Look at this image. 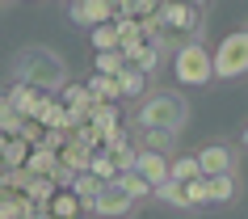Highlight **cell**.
Listing matches in <instances>:
<instances>
[{"label": "cell", "mask_w": 248, "mask_h": 219, "mask_svg": "<svg viewBox=\"0 0 248 219\" xmlns=\"http://www.w3.org/2000/svg\"><path fill=\"white\" fill-rule=\"evenodd\" d=\"M13 84H30V89H38V93L59 97L72 80H67V64L51 47H21L13 55Z\"/></svg>", "instance_id": "cell-1"}, {"label": "cell", "mask_w": 248, "mask_h": 219, "mask_svg": "<svg viewBox=\"0 0 248 219\" xmlns=\"http://www.w3.org/2000/svg\"><path fill=\"white\" fill-rule=\"evenodd\" d=\"M139 127L143 131H169V135H181V127L189 122V105H185L181 93H152L143 105H139Z\"/></svg>", "instance_id": "cell-2"}, {"label": "cell", "mask_w": 248, "mask_h": 219, "mask_svg": "<svg viewBox=\"0 0 248 219\" xmlns=\"http://www.w3.org/2000/svg\"><path fill=\"white\" fill-rule=\"evenodd\" d=\"M198 21H202V9L198 4H164V17H160V47H172V55L189 47V34H198Z\"/></svg>", "instance_id": "cell-3"}, {"label": "cell", "mask_w": 248, "mask_h": 219, "mask_svg": "<svg viewBox=\"0 0 248 219\" xmlns=\"http://www.w3.org/2000/svg\"><path fill=\"white\" fill-rule=\"evenodd\" d=\"M172 72H177V80H181V84L202 89V84H210V80H215V55H210L202 42H189L185 51L172 55Z\"/></svg>", "instance_id": "cell-4"}, {"label": "cell", "mask_w": 248, "mask_h": 219, "mask_svg": "<svg viewBox=\"0 0 248 219\" xmlns=\"http://www.w3.org/2000/svg\"><path fill=\"white\" fill-rule=\"evenodd\" d=\"M244 72H248V30H235L215 51V76L232 80V76H244Z\"/></svg>", "instance_id": "cell-5"}, {"label": "cell", "mask_w": 248, "mask_h": 219, "mask_svg": "<svg viewBox=\"0 0 248 219\" xmlns=\"http://www.w3.org/2000/svg\"><path fill=\"white\" fill-rule=\"evenodd\" d=\"M72 21L76 26H109V21H118V4H109V0H76L72 9Z\"/></svg>", "instance_id": "cell-6"}, {"label": "cell", "mask_w": 248, "mask_h": 219, "mask_svg": "<svg viewBox=\"0 0 248 219\" xmlns=\"http://www.w3.org/2000/svg\"><path fill=\"white\" fill-rule=\"evenodd\" d=\"M42 101H46V93H38V89H30V84H13V89L4 93V105H13L17 114L26 118H38L42 114Z\"/></svg>", "instance_id": "cell-7"}, {"label": "cell", "mask_w": 248, "mask_h": 219, "mask_svg": "<svg viewBox=\"0 0 248 219\" xmlns=\"http://www.w3.org/2000/svg\"><path fill=\"white\" fill-rule=\"evenodd\" d=\"M198 160H202V173H206V177L235 173V156H232V148H223V143H206V148L198 152Z\"/></svg>", "instance_id": "cell-8"}, {"label": "cell", "mask_w": 248, "mask_h": 219, "mask_svg": "<svg viewBox=\"0 0 248 219\" xmlns=\"http://www.w3.org/2000/svg\"><path fill=\"white\" fill-rule=\"evenodd\" d=\"M135 173H143L152 185H164V181H172V160L169 156H160V152H147V148H139V168Z\"/></svg>", "instance_id": "cell-9"}, {"label": "cell", "mask_w": 248, "mask_h": 219, "mask_svg": "<svg viewBox=\"0 0 248 219\" xmlns=\"http://www.w3.org/2000/svg\"><path fill=\"white\" fill-rule=\"evenodd\" d=\"M131 206H135V198L122 190V181H118V185H105V194L97 198V206H93V211H97V215H105V219H122Z\"/></svg>", "instance_id": "cell-10"}, {"label": "cell", "mask_w": 248, "mask_h": 219, "mask_svg": "<svg viewBox=\"0 0 248 219\" xmlns=\"http://www.w3.org/2000/svg\"><path fill=\"white\" fill-rule=\"evenodd\" d=\"M59 165H63L67 173H76V177H80V173H89V168H93V152L80 139H67L63 148H59Z\"/></svg>", "instance_id": "cell-11"}, {"label": "cell", "mask_w": 248, "mask_h": 219, "mask_svg": "<svg viewBox=\"0 0 248 219\" xmlns=\"http://www.w3.org/2000/svg\"><path fill=\"white\" fill-rule=\"evenodd\" d=\"M0 152H4V168H26L30 156H34V143L17 135V139H0Z\"/></svg>", "instance_id": "cell-12"}, {"label": "cell", "mask_w": 248, "mask_h": 219, "mask_svg": "<svg viewBox=\"0 0 248 219\" xmlns=\"http://www.w3.org/2000/svg\"><path fill=\"white\" fill-rule=\"evenodd\" d=\"M72 194H76L80 202H84V211H93V206H97V198L105 194V181H97L93 173H80L76 185H72Z\"/></svg>", "instance_id": "cell-13"}, {"label": "cell", "mask_w": 248, "mask_h": 219, "mask_svg": "<svg viewBox=\"0 0 248 219\" xmlns=\"http://www.w3.org/2000/svg\"><path fill=\"white\" fill-rule=\"evenodd\" d=\"M30 173L34 177H55L59 173V152H51V148H34V156H30Z\"/></svg>", "instance_id": "cell-14"}, {"label": "cell", "mask_w": 248, "mask_h": 219, "mask_svg": "<svg viewBox=\"0 0 248 219\" xmlns=\"http://www.w3.org/2000/svg\"><path fill=\"white\" fill-rule=\"evenodd\" d=\"M198 177H206V173H202V160H198V152H194V156H177V160H172V181L194 185Z\"/></svg>", "instance_id": "cell-15"}, {"label": "cell", "mask_w": 248, "mask_h": 219, "mask_svg": "<svg viewBox=\"0 0 248 219\" xmlns=\"http://www.w3.org/2000/svg\"><path fill=\"white\" fill-rule=\"evenodd\" d=\"M156 198L160 202H169V206H177V211H194V202H189V185H181V181H164L156 190Z\"/></svg>", "instance_id": "cell-16"}, {"label": "cell", "mask_w": 248, "mask_h": 219, "mask_svg": "<svg viewBox=\"0 0 248 219\" xmlns=\"http://www.w3.org/2000/svg\"><path fill=\"white\" fill-rule=\"evenodd\" d=\"M93 47H97V55L122 51V30H118V21H109V26H97V30H93Z\"/></svg>", "instance_id": "cell-17"}, {"label": "cell", "mask_w": 248, "mask_h": 219, "mask_svg": "<svg viewBox=\"0 0 248 219\" xmlns=\"http://www.w3.org/2000/svg\"><path fill=\"white\" fill-rule=\"evenodd\" d=\"M80 211H84V202H80L72 190H59L51 198V215L55 219H80Z\"/></svg>", "instance_id": "cell-18"}, {"label": "cell", "mask_w": 248, "mask_h": 219, "mask_svg": "<svg viewBox=\"0 0 248 219\" xmlns=\"http://www.w3.org/2000/svg\"><path fill=\"white\" fill-rule=\"evenodd\" d=\"M235 194H240V185H235V173H223V177H210V202H235Z\"/></svg>", "instance_id": "cell-19"}, {"label": "cell", "mask_w": 248, "mask_h": 219, "mask_svg": "<svg viewBox=\"0 0 248 219\" xmlns=\"http://www.w3.org/2000/svg\"><path fill=\"white\" fill-rule=\"evenodd\" d=\"M126 55L122 51H109V55H97V76H114V80H122L126 76Z\"/></svg>", "instance_id": "cell-20"}, {"label": "cell", "mask_w": 248, "mask_h": 219, "mask_svg": "<svg viewBox=\"0 0 248 219\" xmlns=\"http://www.w3.org/2000/svg\"><path fill=\"white\" fill-rule=\"evenodd\" d=\"M93 127L101 131V135L118 131V101H101L97 105V110H93Z\"/></svg>", "instance_id": "cell-21"}, {"label": "cell", "mask_w": 248, "mask_h": 219, "mask_svg": "<svg viewBox=\"0 0 248 219\" xmlns=\"http://www.w3.org/2000/svg\"><path fill=\"white\" fill-rule=\"evenodd\" d=\"M122 190L131 194L135 202H139V198H156V185H152L143 173H126V177H122Z\"/></svg>", "instance_id": "cell-22"}, {"label": "cell", "mask_w": 248, "mask_h": 219, "mask_svg": "<svg viewBox=\"0 0 248 219\" xmlns=\"http://www.w3.org/2000/svg\"><path fill=\"white\" fill-rule=\"evenodd\" d=\"M21 127H26V118L17 114L13 105L0 101V135H4V139H17V135H21Z\"/></svg>", "instance_id": "cell-23"}, {"label": "cell", "mask_w": 248, "mask_h": 219, "mask_svg": "<svg viewBox=\"0 0 248 219\" xmlns=\"http://www.w3.org/2000/svg\"><path fill=\"white\" fill-rule=\"evenodd\" d=\"M89 89L97 93L101 101H118V97H122V80H114V76H93Z\"/></svg>", "instance_id": "cell-24"}, {"label": "cell", "mask_w": 248, "mask_h": 219, "mask_svg": "<svg viewBox=\"0 0 248 219\" xmlns=\"http://www.w3.org/2000/svg\"><path fill=\"white\" fill-rule=\"evenodd\" d=\"M172 143H177V135H169V131H147L143 148H147V152H160V156H169V152H172Z\"/></svg>", "instance_id": "cell-25"}, {"label": "cell", "mask_w": 248, "mask_h": 219, "mask_svg": "<svg viewBox=\"0 0 248 219\" xmlns=\"http://www.w3.org/2000/svg\"><path fill=\"white\" fill-rule=\"evenodd\" d=\"M55 194H59V181H55V177H34V185H30V198H38V202L51 206Z\"/></svg>", "instance_id": "cell-26"}, {"label": "cell", "mask_w": 248, "mask_h": 219, "mask_svg": "<svg viewBox=\"0 0 248 219\" xmlns=\"http://www.w3.org/2000/svg\"><path fill=\"white\" fill-rule=\"evenodd\" d=\"M143 89H147V76L139 67H126V76H122V97H139Z\"/></svg>", "instance_id": "cell-27"}, {"label": "cell", "mask_w": 248, "mask_h": 219, "mask_svg": "<svg viewBox=\"0 0 248 219\" xmlns=\"http://www.w3.org/2000/svg\"><path fill=\"white\" fill-rule=\"evenodd\" d=\"M189 202L194 206H210V177H198L189 185Z\"/></svg>", "instance_id": "cell-28"}, {"label": "cell", "mask_w": 248, "mask_h": 219, "mask_svg": "<svg viewBox=\"0 0 248 219\" xmlns=\"http://www.w3.org/2000/svg\"><path fill=\"white\" fill-rule=\"evenodd\" d=\"M244 148H248V127H244Z\"/></svg>", "instance_id": "cell-29"}, {"label": "cell", "mask_w": 248, "mask_h": 219, "mask_svg": "<svg viewBox=\"0 0 248 219\" xmlns=\"http://www.w3.org/2000/svg\"><path fill=\"white\" fill-rule=\"evenodd\" d=\"M42 219H55V215H42Z\"/></svg>", "instance_id": "cell-30"}]
</instances>
